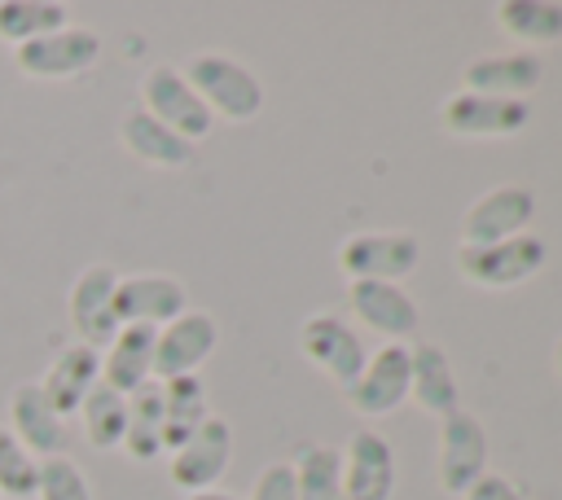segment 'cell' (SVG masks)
I'll return each instance as SVG.
<instances>
[{"instance_id": "32", "label": "cell", "mask_w": 562, "mask_h": 500, "mask_svg": "<svg viewBox=\"0 0 562 500\" xmlns=\"http://www.w3.org/2000/svg\"><path fill=\"white\" fill-rule=\"evenodd\" d=\"M461 500H527V496L514 487V478H505L501 469H487Z\"/></svg>"}, {"instance_id": "6", "label": "cell", "mask_w": 562, "mask_h": 500, "mask_svg": "<svg viewBox=\"0 0 562 500\" xmlns=\"http://www.w3.org/2000/svg\"><path fill=\"white\" fill-rule=\"evenodd\" d=\"M536 193L522 184H496L479 193L461 215V246H492L505 237H518L531 228Z\"/></svg>"}, {"instance_id": "28", "label": "cell", "mask_w": 562, "mask_h": 500, "mask_svg": "<svg viewBox=\"0 0 562 500\" xmlns=\"http://www.w3.org/2000/svg\"><path fill=\"white\" fill-rule=\"evenodd\" d=\"M79 417H83V434L92 447H119L123 443V430H127V395L110 390V386H92L88 399L79 404Z\"/></svg>"}, {"instance_id": "35", "label": "cell", "mask_w": 562, "mask_h": 500, "mask_svg": "<svg viewBox=\"0 0 562 500\" xmlns=\"http://www.w3.org/2000/svg\"><path fill=\"white\" fill-rule=\"evenodd\" d=\"M0 500H4V496H0Z\"/></svg>"}, {"instance_id": "22", "label": "cell", "mask_w": 562, "mask_h": 500, "mask_svg": "<svg viewBox=\"0 0 562 500\" xmlns=\"http://www.w3.org/2000/svg\"><path fill=\"white\" fill-rule=\"evenodd\" d=\"M119 140H123V149H127L132 158H140V162H149V167L180 171V167L193 162V145L180 140L176 132H167V127H162L158 118H149L140 105L123 114V123H119Z\"/></svg>"}, {"instance_id": "20", "label": "cell", "mask_w": 562, "mask_h": 500, "mask_svg": "<svg viewBox=\"0 0 562 500\" xmlns=\"http://www.w3.org/2000/svg\"><path fill=\"white\" fill-rule=\"evenodd\" d=\"M154 338L158 329L149 325H119V333L101 351V386L132 395L145 382H154Z\"/></svg>"}, {"instance_id": "14", "label": "cell", "mask_w": 562, "mask_h": 500, "mask_svg": "<svg viewBox=\"0 0 562 500\" xmlns=\"http://www.w3.org/2000/svg\"><path fill=\"white\" fill-rule=\"evenodd\" d=\"M215 342H220V325L206 311L176 316L154 338V382H171V377L198 373V364L215 351Z\"/></svg>"}, {"instance_id": "29", "label": "cell", "mask_w": 562, "mask_h": 500, "mask_svg": "<svg viewBox=\"0 0 562 500\" xmlns=\"http://www.w3.org/2000/svg\"><path fill=\"white\" fill-rule=\"evenodd\" d=\"M35 496L40 500H92V487H88V474L79 469V461H70L66 452H57V456H44L40 461Z\"/></svg>"}, {"instance_id": "12", "label": "cell", "mask_w": 562, "mask_h": 500, "mask_svg": "<svg viewBox=\"0 0 562 500\" xmlns=\"http://www.w3.org/2000/svg\"><path fill=\"white\" fill-rule=\"evenodd\" d=\"M342 465V500H391L395 491V452L378 430H351L338 452Z\"/></svg>"}, {"instance_id": "19", "label": "cell", "mask_w": 562, "mask_h": 500, "mask_svg": "<svg viewBox=\"0 0 562 500\" xmlns=\"http://www.w3.org/2000/svg\"><path fill=\"white\" fill-rule=\"evenodd\" d=\"M101 382V351L88 342H70L57 351V360L48 364L40 390L53 404V412L66 421L70 412H79V404L88 399V390Z\"/></svg>"}, {"instance_id": "1", "label": "cell", "mask_w": 562, "mask_h": 500, "mask_svg": "<svg viewBox=\"0 0 562 500\" xmlns=\"http://www.w3.org/2000/svg\"><path fill=\"white\" fill-rule=\"evenodd\" d=\"M180 75L215 118L250 123L263 110V83L228 53H193Z\"/></svg>"}, {"instance_id": "27", "label": "cell", "mask_w": 562, "mask_h": 500, "mask_svg": "<svg viewBox=\"0 0 562 500\" xmlns=\"http://www.w3.org/2000/svg\"><path fill=\"white\" fill-rule=\"evenodd\" d=\"M61 26H66V4L57 0H0V39L13 48Z\"/></svg>"}, {"instance_id": "21", "label": "cell", "mask_w": 562, "mask_h": 500, "mask_svg": "<svg viewBox=\"0 0 562 500\" xmlns=\"http://www.w3.org/2000/svg\"><path fill=\"white\" fill-rule=\"evenodd\" d=\"M9 430L13 439L31 452V456H57L61 443H66V421L53 412V404L44 399L40 382H22L13 395H9Z\"/></svg>"}, {"instance_id": "24", "label": "cell", "mask_w": 562, "mask_h": 500, "mask_svg": "<svg viewBox=\"0 0 562 500\" xmlns=\"http://www.w3.org/2000/svg\"><path fill=\"white\" fill-rule=\"evenodd\" d=\"M496 26L514 44H522V53H531V48L562 39V4H553V0H501Z\"/></svg>"}, {"instance_id": "8", "label": "cell", "mask_w": 562, "mask_h": 500, "mask_svg": "<svg viewBox=\"0 0 562 500\" xmlns=\"http://www.w3.org/2000/svg\"><path fill=\"white\" fill-rule=\"evenodd\" d=\"M97 57H101V35L88 26H70V22L61 31H48L40 39L13 48L18 70L31 79H70V75H83Z\"/></svg>"}, {"instance_id": "26", "label": "cell", "mask_w": 562, "mask_h": 500, "mask_svg": "<svg viewBox=\"0 0 562 500\" xmlns=\"http://www.w3.org/2000/svg\"><path fill=\"white\" fill-rule=\"evenodd\" d=\"M294 491L299 500H342V465L338 452L325 443H299L294 461Z\"/></svg>"}, {"instance_id": "30", "label": "cell", "mask_w": 562, "mask_h": 500, "mask_svg": "<svg viewBox=\"0 0 562 500\" xmlns=\"http://www.w3.org/2000/svg\"><path fill=\"white\" fill-rule=\"evenodd\" d=\"M35 478H40V456H31L13 430L0 425V496H35Z\"/></svg>"}, {"instance_id": "16", "label": "cell", "mask_w": 562, "mask_h": 500, "mask_svg": "<svg viewBox=\"0 0 562 500\" xmlns=\"http://www.w3.org/2000/svg\"><path fill=\"white\" fill-rule=\"evenodd\" d=\"M114 285H119V272L105 268V263H92L75 276L70 285V325L79 333V342L88 346H110V338L119 333V320H114Z\"/></svg>"}, {"instance_id": "3", "label": "cell", "mask_w": 562, "mask_h": 500, "mask_svg": "<svg viewBox=\"0 0 562 500\" xmlns=\"http://www.w3.org/2000/svg\"><path fill=\"white\" fill-rule=\"evenodd\" d=\"M422 263V241L404 228H391V232H360V237H347L338 246V272L351 281H391L400 285L404 276H413Z\"/></svg>"}, {"instance_id": "4", "label": "cell", "mask_w": 562, "mask_h": 500, "mask_svg": "<svg viewBox=\"0 0 562 500\" xmlns=\"http://www.w3.org/2000/svg\"><path fill=\"white\" fill-rule=\"evenodd\" d=\"M140 110L149 118H158L167 132H176L180 140L198 145L202 136H211L215 114L202 105V96L184 83V75L176 66H154L140 79Z\"/></svg>"}, {"instance_id": "10", "label": "cell", "mask_w": 562, "mask_h": 500, "mask_svg": "<svg viewBox=\"0 0 562 500\" xmlns=\"http://www.w3.org/2000/svg\"><path fill=\"white\" fill-rule=\"evenodd\" d=\"M439 123H443L448 136H461V140L518 136L531 123V101H501V96L457 92L439 105Z\"/></svg>"}, {"instance_id": "18", "label": "cell", "mask_w": 562, "mask_h": 500, "mask_svg": "<svg viewBox=\"0 0 562 500\" xmlns=\"http://www.w3.org/2000/svg\"><path fill=\"white\" fill-rule=\"evenodd\" d=\"M408 399L430 412V417H452L461 408V390H457V373L443 346L435 342H417L408 346Z\"/></svg>"}, {"instance_id": "23", "label": "cell", "mask_w": 562, "mask_h": 500, "mask_svg": "<svg viewBox=\"0 0 562 500\" xmlns=\"http://www.w3.org/2000/svg\"><path fill=\"white\" fill-rule=\"evenodd\" d=\"M206 417H211V404L198 373L162 382V452H176L184 439H193Z\"/></svg>"}, {"instance_id": "9", "label": "cell", "mask_w": 562, "mask_h": 500, "mask_svg": "<svg viewBox=\"0 0 562 500\" xmlns=\"http://www.w3.org/2000/svg\"><path fill=\"white\" fill-rule=\"evenodd\" d=\"M228 461H233V425L211 412V417L198 425V434L184 439V443L171 452L167 474H171V482H176L184 496H193V491H211V487L224 478Z\"/></svg>"}, {"instance_id": "11", "label": "cell", "mask_w": 562, "mask_h": 500, "mask_svg": "<svg viewBox=\"0 0 562 500\" xmlns=\"http://www.w3.org/2000/svg\"><path fill=\"white\" fill-rule=\"evenodd\" d=\"M342 395H347V408L360 412V417H386V412H395L408 399V346L404 342H382L364 360L360 377Z\"/></svg>"}, {"instance_id": "2", "label": "cell", "mask_w": 562, "mask_h": 500, "mask_svg": "<svg viewBox=\"0 0 562 500\" xmlns=\"http://www.w3.org/2000/svg\"><path fill=\"white\" fill-rule=\"evenodd\" d=\"M544 241L536 232H518L492 246H461L457 250V276L479 289H514L531 281L544 268Z\"/></svg>"}, {"instance_id": "17", "label": "cell", "mask_w": 562, "mask_h": 500, "mask_svg": "<svg viewBox=\"0 0 562 500\" xmlns=\"http://www.w3.org/2000/svg\"><path fill=\"white\" fill-rule=\"evenodd\" d=\"M544 66L536 53H492V57H474L461 70V92L474 96H501V101H527L540 83Z\"/></svg>"}, {"instance_id": "15", "label": "cell", "mask_w": 562, "mask_h": 500, "mask_svg": "<svg viewBox=\"0 0 562 500\" xmlns=\"http://www.w3.org/2000/svg\"><path fill=\"white\" fill-rule=\"evenodd\" d=\"M347 303H351V316L369 333H378L386 342H404V338H413L422 329L417 303L391 281H351L347 285Z\"/></svg>"}, {"instance_id": "5", "label": "cell", "mask_w": 562, "mask_h": 500, "mask_svg": "<svg viewBox=\"0 0 562 500\" xmlns=\"http://www.w3.org/2000/svg\"><path fill=\"white\" fill-rule=\"evenodd\" d=\"M487 474V430L474 412L457 408L439 421V491L465 496Z\"/></svg>"}, {"instance_id": "7", "label": "cell", "mask_w": 562, "mask_h": 500, "mask_svg": "<svg viewBox=\"0 0 562 500\" xmlns=\"http://www.w3.org/2000/svg\"><path fill=\"white\" fill-rule=\"evenodd\" d=\"M299 351H303V360L307 364H316L329 382H338L342 390L360 377V368H364V342H360V333L342 320V316H329V311H321V316H307L303 325H299Z\"/></svg>"}, {"instance_id": "31", "label": "cell", "mask_w": 562, "mask_h": 500, "mask_svg": "<svg viewBox=\"0 0 562 500\" xmlns=\"http://www.w3.org/2000/svg\"><path fill=\"white\" fill-rule=\"evenodd\" d=\"M250 500H299L290 461H272V465H263L259 478H255V487H250Z\"/></svg>"}, {"instance_id": "34", "label": "cell", "mask_w": 562, "mask_h": 500, "mask_svg": "<svg viewBox=\"0 0 562 500\" xmlns=\"http://www.w3.org/2000/svg\"><path fill=\"white\" fill-rule=\"evenodd\" d=\"M553 373H558V382H562V338L553 342Z\"/></svg>"}, {"instance_id": "25", "label": "cell", "mask_w": 562, "mask_h": 500, "mask_svg": "<svg viewBox=\"0 0 562 500\" xmlns=\"http://www.w3.org/2000/svg\"><path fill=\"white\" fill-rule=\"evenodd\" d=\"M119 447L132 461H154L162 452V382H145L127 395V430Z\"/></svg>"}, {"instance_id": "33", "label": "cell", "mask_w": 562, "mask_h": 500, "mask_svg": "<svg viewBox=\"0 0 562 500\" xmlns=\"http://www.w3.org/2000/svg\"><path fill=\"white\" fill-rule=\"evenodd\" d=\"M184 500H237V496H228V491H193V496H184Z\"/></svg>"}, {"instance_id": "13", "label": "cell", "mask_w": 562, "mask_h": 500, "mask_svg": "<svg viewBox=\"0 0 562 500\" xmlns=\"http://www.w3.org/2000/svg\"><path fill=\"white\" fill-rule=\"evenodd\" d=\"M184 311H189V294L176 276L145 272V276H119V285H114V320L119 325L162 329Z\"/></svg>"}]
</instances>
